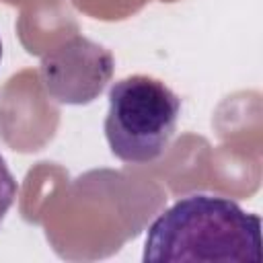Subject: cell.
Listing matches in <instances>:
<instances>
[{
  "label": "cell",
  "mask_w": 263,
  "mask_h": 263,
  "mask_svg": "<svg viewBox=\"0 0 263 263\" xmlns=\"http://www.w3.org/2000/svg\"><path fill=\"white\" fill-rule=\"evenodd\" d=\"M179 113L181 99L158 78L134 74L113 82L105 117L111 152L132 164L156 160L177 129Z\"/></svg>",
  "instance_id": "obj_2"
},
{
  "label": "cell",
  "mask_w": 263,
  "mask_h": 263,
  "mask_svg": "<svg viewBox=\"0 0 263 263\" xmlns=\"http://www.w3.org/2000/svg\"><path fill=\"white\" fill-rule=\"evenodd\" d=\"M16 193H18L16 179H14V175L10 173L6 160L0 154V222L4 220L6 212L12 208V203L16 199Z\"/></svg>",
  "instance_id": "obj_4"
},
{
  "label": "cell",
  "mask_w": 263,
  "mask_h": 263,
  "mask_svg": "<svg viewBox=\"0 0 263 263\" xmlns=\"http://www.w3.org/2000/svg\"><path fill=\"white\" fill-rule=\"evenodd\" d=\"M111 51L88 37L72 35L43 53L39 76L45 92L62 105L95 101L113 76Z\"/></svg>",
  "instance_id": "obj_3"
},
{
  "label": "cell",
  "mask_w": 263,
  "mask_h": 263,
  "mask_svg": "<svg viewBox=\"0 0 263 263\" xmlns=\"http://www.w3.org/2000/svg\"><path fill=\"white\" fill-rule=\"evenodd\" d=\"M142 259L259 263L261 218L228 197H181L150 224Z\"/></svg>",
  "instance_id": "obj_1"
},
{
  "label": "cell",
  "mask_w": 263,
  "mask_h": 263,
  "mask_svg": "<svg viewBox=\"0 0 263 263\" xmlns=\"http://www.w3.org/2000/svg\"><path fill=\"white\" fill-rule=\"evenodd\" d=\"M0 58H2V43H0Z\"/></svg>",
  "instance_id": "obj_5"
}]
</instances>
